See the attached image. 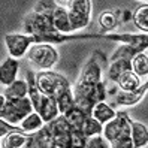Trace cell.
Listing matches in <instances>:
<instances>
[{"label": "cell", "instance_id": "obj_1", "mask_svg": "<svg viewBox=\"0 0 148 148\" xmlns=\"http://www.w3.org/2000/svg\"><path fill=\"white\" fill-rule=\"evenodd\" d=\"M34 81H36V87L40 94L54 99L63 91L72 88L63 75L53 71H39L38 73H34Z\"/></svg>", "mask_w": 148, "mask_h": 148}, {"label": "cell", "instance_id": "obj_2", "mask_svg": "<svg viewBox=\"0 0 148 148\" xmlns=\"http://www.w3.org/2000/svg\"><path fill=\"white\" fill-rule=\"evenodd\" d=\"M106 67H108V58L105 57V54L102 51L96 49L85 62L76 82L87 84V85H96L97 82L103 81V73L106 72Z\"/></svg>", "mask_w": 148, "mask_h": 148}, {"label": "cell", "instance_id": "obj_3", "mask_svg": "<svg viewBox=\"0 0 148 148\" xmlns=\"http://www.w3.org/2000/svg\"><path fill=\"white\" fill-rule=\"evenodd\" d=\"M69 14V21H71L72 32L82 30L91 21V9L93 2L91 0H67L62 2Z\"/></svg>", "mask_w": 148, "mask_h": 148}, {"label": "cell", "instance_id": "obj_4", "mask_svg": "<svg viewBox=\"0 0 148 148\" xmlns=\"http://www.w3.org/2000/svg\"><path fill=\"white\" fill-rule=\"evenodd\" d=\"M25 57L40 71H51L58 62V53L51 43H33Z\"/></svg>", "mask_w": 148, "mask_h": 148}, {"label": "cell", "instance_id": "obj_5", "mask_svg": "<svg viewBox=\"0 0 148 148\" xmlns=\"http://www.w3.org/2000/svg\"><path fill=\"white\" fill-rule=\"evenodd\" d=\"M33 112V106L29 97L18 99V100H6L3 108L0 109V118L6 123L18 127L21 121Z\"/></svg>", "mask_w": 148, "mask_h": 148}, {"label": "cell", "instance_id": "obj_6", "mask_svg": "<svg viewBox=\"0 0 148 148\" xmlns=\"http://www.w3.org/2000/svg\"><path fill=\"white\" fill-rule=\"evenodd\" d=\"M33 43H36V39L33 36L24 33H8L5 34V45L9 53V57L20 60L24 56H27V51Z\"/></svg>", "mask_w": 148, "mask_h": 148}, {"label": "cell", "instance_id": "obj_7", "mask_svg": "<svg viewBox=\"0 0 148 148\" xmlns=\"http://www.w3.org/2000/svg\"><path fill=\"white\" fill-rule=\"evenodd\" d=\"M130 121H132V118L129 117V114L126 111L117 112V115L111 121H108L106 124H103L102 136L105 138L108 142H111V141H114V139H117L120 136L130 135Z\"/></svg>", "mask_w": 148, "mask_h": 148}, {"label": "cell", "instance_id": "obj_8", "mask_svg": "<svg viewBox=\"0 0 148 148\" xmlns=\"http://www.w3.org/2000/svg\"><path fill=\"white\" fill-rule=\"evenodd\" d=\"M51 21H53V27L57 33L60 34H71L72 27H71V21H69V14L66 11V8L57 2L53 15H51Z\"/></svg>", "mask_w": 148, "mask_h": 148}, {"label": "cell", "instance_id": "obj_9", "mask_svg": "<svg viewBox=\"0 0 148 148\" xmlns=\"http://www.w3.org/2000/svg\"><path fill=\"white\" fill-rule=\"evenodd\" d=\"M20 71V62L12 57L5 58L0 63V85H3L5 88L8 85H11L14 81H16Z\"/></svg>", "mask_w": 148, "mask_h": 148}, {"label": "cell", "instance_id": "obj_10", "mask_svg": "<svg viewBox=\"0 0 148 148\" xmlns=\"http://www.w3.org/2000/svg\"><path fill=\"white\" fill-rule=\"evenodd\" d=\"M38 114L42 117L43 123H49L53 121L54 118H57L60 114H58V108H57V103H56V99L54 97H49V96H43L40 94V99H39V105L36 108Z\"/></svg>", "mask_w": 148, "mask_h": 148}, {"label": "cell", "instance_id": "obj_11", "mask_svg": "<svg viewBox=\"0 0 148 148\" xmlns=\"http://www.w3.org/2000/svg\"><path fill=\"white\" fill-rule=\"evenodd\" d=\"M147 91H148V82H144L138 90L130 91V93L118 91L117 97H115V103H117V106H133L145 97Z\"/></svg>", "mask_w": 148, "mask_h": 148}, {"label": "cell", "instance_id": "obj_12", "mask_svg": "<svg viewBox=\"0 0 148 148\" xmlns=\"http://www.w3.org/2000/svg\"><path fill=\"white\" fill-rule=\"evenodd\" d=\"M130 139L135 148H145L148 145V129L141 121H130Z\"/></svg>", "mask_w": 148, "mask_h": 148}, {"label": "cell", "instance_id": "obj_13", "mask_svg": "<svg viewBox=\"0 0 148 148\" xmlns=\"http://www.w3.org/2000/svg\"><path fill=\"white\" fill-rule=\"evenodd\" d=\"M90 115L96 121H99L100 124H106L108 121H111L117 115V111L114 109V106H111L108 102H97V103H94Z\"/></svg>", "mask_w": 148, "mask_h": 148}, {"label": "cell", "instance_id": "obj_14", "mask_svg": "<svg viewBox=\"0 0 148 148\" xmlns=\"http://www.w3.org/2000/svg\"><path fill=\"white\" fill-rule=\"evenodd\" d=\"M29 139V133H24L20 127H15L6 136L2 138V148H23Z\"/></svg>", "mask_w": 148, "mask_h": 148}, {"label": "cell", "instance_id": "obj_15", "mask_svg": "<svg viewBox=\"0 0 148 148\" xmlns=\"http://www.w3.org/2000/svg\"><path fill=\"white\" fill-rule=\"evenodd\" d=\"M3 96L6 100H18V99H24V97H29V87L25 79H16L14 81L11 85H8Z\"/></svg>", "mask_w": 148, "mask_h": 148}, {"label": "cell", "instance_id": "obj_16", "mask_svg": "<svg viewBox=\"0 0 148 148\" xmlns=\"http://www.w3.org/2000/svg\"><path fill=\"white\" fill-rule=\"evenodd\" d=\"M115 84L118 85L120 91L130 93V91L138 90L139 87L142 85V81H141V78H139L138 75H135L132 71H127V72H124L123 75L118 78Z\"/></svg>", "mask_w": 148, "mask_h": 148}, {"label": "cell", "instance_id": "obj_17", "mask_svg": "<svg viewBox=\"0 0 148 148\" xmlns=\"http://www.w3.org/2000/svg\"><path fill=\"white\" fill-rule=\"evenodd\" d=\"M45 126V123H43V120H42V117L38 114V112H30V114L25 117L21 123H20V129L23 130L24 133H29V135H32V133H36V132H39V130Z\"/></svg>", "mask_w": 148, "mask_h": 148}, {"label": "cell", "instance_id": "obj_18", "mask_svg": "<svg viewBox=\"0 0 148 148\" xmlns=\"http://www.w3.org/2000/svg\"><path fill=\"white\" fill-rule=\"evenodd\" d=\"M127 71H132L130 67V60H114L109 62L108 67H106V75L108 79L112 82H117V79Z\"/></svg>", "mask_w": 148, "mask_h": 148}, {"label": "cell", "instance_id": "obj_19", "mask_svg": "<svg viewBox=\"0 0 148 148\" xmlns=\"http://www.w3.org/2000/svg\"><path fill=\"white\" fill-rule=\"evenodd\" d=\"M132 21L141 33H148V5H139L132 14Z\"/></svg>", "mask_w": 148, "mask_h": 148}, {"label": "cell", "instance_id": "obj_20", "mask_svg": "<svg viewBox=\"0 0 148 148\" xmlns=\"http://www.w3.org/2000/svg\"><path fill=\"white\" fill-rule=\"evenodd\" d=\"M130 67H132V72L135 75H138L139 78H145L148 75V54H147V51L138 53L130 60Z\"/></svg>", "mask_w": 148, "mask_h": 148}, {"label": "cell", "instance_id": "obj_21", "mask_svg": "<svg viewBox=\"0 0 148 148\" xmlns=\"http://www.w3.org/2000/svg\"><path fill=\"white\" fill-rule=\"evenodd\" d=\"M97 23H99V25L102 27L103 32H111V30H114V29L118 27L120 16H118V14L114 12V11H103V12L99 15Z\"/></svg>", "mask_w": 148, "mask_h": 148}, {"label": "cell", "instance_id": "obj_22", "mask_svg": "<svg viewBox=\"0 0 148 148\" xmlns=\"http://www.w3.org/2000/svg\"><path fill=\"white\" fill-rule=\"evenodd\" d=\"M64 118H66V121L69 124H71V127H72V130H81V127H82V123H84V120L88 117L85 114L84 111H81L79 108H76V106H73L71 111H67L66 114L63 115Z\"/></svg>", "mask_w": 148, "mask_h": 148}, {"label": "cell", "instance_id": "obj_23", "mask_svg": "<svg viewBox=\"0 0 148 148\" xmlns=\"http://www.w3.org/2000/svg\"><path fill=\"white\" fill-rule=\"evenodd\" d=\"M102 132H103V124H100L99 121H96L91 115H88L84 120L82 127H81V133L85 138L99 136V135H102Z\"/></svg>", "mask_w": 148, "mask_h": 148}, {"label": "cell", "instance_id": "obj_24", "mask_svg": "<svg viewBox=\"0 0 148 148\" xmlns=\"http://www.w3.org/2000/svg\"><path fill=\"white\" fill-rule=\"evenodd\" d=\"M56 103H57V108H58V114L60 115H64L67 111H71L75 106L73 96H72V88H69V90L63 91L62 94H58L57 97H56Z\"/></svg>", "mask_w": 148, "mask_h": 148}, {"label": "cell", "instance_id": "obj_25", "mask_svg": "<svg viewBox=\"0 0 148 148\" xmlns=\"http://www.w3.org/2000/svg\"><path fill=\"white\" fill-rule=\"evenodd\" d=\"M138 53H142V51H138L136 48L130 47V45H120L114 51V54L111 56L109 62H114V60H132Z\"/></svg>", "mask_w": 148, "mask_h": 148}, {"label": "cell", "instance_id": "obj_26", "mask_svg": "<svg viewBox=\"0 0 148 148\" xmlns=\"http://www.w3.org/2000/svg\"><path fill=\"white\" fill-rule=\"evenodd\" d=\"M85 148H109V142L102 135L91 136V138H87Z\"/></svg>", "mask_w": 148, "mask_h": 148}, {"label": "cell", "instance_id": "obj_27", "mask_svg": "<svg viewBox=\"0 0 148 148\" xmlns=\"http://www.w3.org/2000/svg\"><path fill=\"white\" fill-rule=\"evenodd\" d=\"M109 148H135L133 142L130 139V135H124V136H120L114 141L109 142Z\"/></svg>", "mask_w": 148, "mask_h": 148}, {"label": "cell", "instance_id": "obj_28", "mask_svg": "<svg viewBox=\"0 0 148 148\" xmlns=\"http://www.w3.org/2000/svg\"><path fill=\"white\" fill-rule=\"evenodd\" d=\"M87 138L81 133V130H72L71 135V148H85Z\"/></svg>", "mask_w": 148, "mask_h": 148}, {"label": "cell", "instance_id": "obj_29", "mask_svg": "<svg viewBox=\"0 0 148 148\" xmlns=\"http://www.w3.org/2000/svg\"><path fill=\"white\" fill-rule=\"evenodd\" d=\"M106 96H108V88H106L105 81L97 82V84H96V87H94V99H96V103H97V102H105L106 100Z\"/></svg>", "mask_w": 148, "mask_h": 148}, {"label": "cell", "instance_id": "obj_30", "mask_svg": "<svg viewBox=\"0 0 148 148\" xmlns=\"http://www.w3.org/2000/svg\"><path fill=\"white\" fill-rule=\"evenodd\" d=\"M23 148H42V144L39 141V138L36 133H32L29 135V139H27V142L24 144Z\"/></svg>", "mask_w": 148, "mask_h": 148}, {"label": "cell", "instance_id": "obj_31", "mask_svg": "<svg viewBox=\"0 0 148 148\" xmlns=\"http://www.w3.org/2000/svg\"><path fill=\"white\" fill-rule=\"evenodd\" d=\"M16 126H12V124H9V123H6L5 120H2L0 118V139H2L3 136H6L8 133L11 132V130H14Z\"/></svg>", "mask_w": 148, "mask_h": 148}, {"label": "cell", "instance_id": "obj_32", "mask_svg": "<svg viewBox=\"0 0 148 148\" xmlns=\"http://www.w3.org/2000/svg\"><path fill=\"white\" fill-rule=\"evenodd\" d=\"M5 102H6V99H5V96H3V94H0V109L3 108V105H5Z\"/></svg>", "mask_w": 148, "mask_h": 148}]
</instances>
